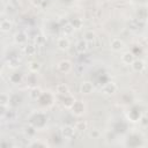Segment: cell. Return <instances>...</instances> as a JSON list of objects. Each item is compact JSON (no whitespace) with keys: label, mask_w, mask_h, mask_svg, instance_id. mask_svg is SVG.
<instances>
[{"label":"cell","mask_w":148,"mask_h":148,"mask_svg":"<svg viewBox=\"0 0 148 148\" xmlns=\"http://www.w3.org/2000/svg\"><path fill=\"white\" fill-rule=\"evenodd\" d=\"M117 89H118V87L114 82H108L101 88V92L105 96H111L114 92H117Z\"/></svg>","instance_id":"obj_1"},{"label":"cell","mask_w":148,"mask_h":148,"mask_svg":"<svg viewBox=\"0 0 148 148\" xmlns=\"http://www.w3.org/2000/svg\"><path fill=\"white\" fill-rule=\"evenodd\" d=\"M69 109H71L72 113L75 116H82L86 112V106H84L83 102H81V101H75Z\"/></svg>","instance_id":"obj_2"},{"label":"cell","mask_w":148,"mask_h":148,"mask_svg":"<svg viewBox=\"0 0 148 148\" xmlns=\"http://www.w3.org/2000/svg\"><path fill=\"white\" fill-rule=\"evenodd\" d=\"M57 69L61 74H68L72 71V62L69 60H67V59H64V60H61V61L58 62Z\"/></svg>","instance_id":"obj_3"},{"label":"cell","mask_w":148,"mask_h":148,"mask_svg":"<svg viewBox=\"0 0 148 148\" xmlns=\"http://www.w3.org/2000/svg\"><path fill=\"white\" fill-rule=\"evenodd\" d=\"M124 47H125V43L120 38H113L110 42V49L113 52H120L124 50Z\"/></svg>","instance_id":"obj_4"},{"label":"cell","mask_w":148,"mask_h":148,"mask_svg":"<svg viewBox=\"0 0 148 148\" xmlns=\"http://www.w3.org/2000/svg\"><path fill=\"white\" fill-rule=\"evenodd\" d=\"M80 92L83 95H89L94 91V84L90 81H83L80 83V88H79Z\"/></svg>","instance_id":"obj_5"},{"label":"cell","mask_w":148,"mask_h":148,"mask_svg":"<svg viewBox=\"0 0 148 148\" xmlns=\"http://www.w3.org/2000/svg\"><path fill=\"white\" fill-rule=\"evenodd\" d=\"M69 39L66 37V36H61L57 39V47L60 50V51H67L69 49Z\"/></svg>","instance_id":"obj_6"},{"label":"cell","mask_w":148,"mask_h":148,"mask_svg":"<svg viewBox=\"0 0 148 148\" xmlns=\"http://www.w3.org/2000/svg\"><path fill=\"white\" fill-rule=\"evenodd\" d=\"M120 59H121V62H123V64L131 66V64L135 60V56H134L132 52H130V51H125V52H123Z\"/></svg>","instance_id":"obj_7"},{"label":"cell","mask_w":148,"mask_h":148,"mask_svg":"<svg viewBox=\"0 0 148 148\" xmlns=\"http://www.w3.org/2000/svg\"><path fill=\"white\" fill-rule=\"evenodd\" d=\"M131 67H132L133 72H135V73H141V72H143V69L146 68V65H145V62H143L141 59H135V60L131 64Z\"/></svg>","instance_id":"obj_8"},{"label":"cell","mask_w":148,"mask_h":148,"mask_svg":"<svg viewBox=\"0 0 148 148\" xmlns=\"http://www.w3.org/2000/svg\"><path fill=\"white\" fill-rule=\"evenodd\" d=\"M75 131H76V130H75L74 126L65 125V126H62V128H61V134H62L64 138H66V139H71V138H73Z\"/></svg>","instance_id":"obj_9"},{"label":"cell","mask_w":148,"mask_h":148,"mask_svg":"<svg viewBox=\"0 0 148 148\" xmlns=\"http://www.w3.org/2000/svg\"><path fill=\"white\" fill-rule=\"evenodd\" d=\"M13 28V22L9 18H2L0 22V30L2 32H9Z\"/></svg>","instance_id":"obj_10"},{"label":"cell","mask_w":148,"mask_h":148,"mask_svg":"<svg viewBox=\"0 0 148 148\" xmlns=\"http://www.w3.org/2000/svg\"><path fill=\"white\" fill-rule=\"evenodd\" d=\"M56 92L59 94V95L67 96V95L69 94V87H68L66 83H59V84H57V87H56Z\"/></svg>","instance_id":"obj_11"},{"label":"cell","mask_w":148,"mask_h":148,"mask_svg":"<svg viewBox=\"0 0 148 148\" xmlns=\"http://www.w3.org/2000/svg\"><path fill=\"white\" fill-rule=\"evenodd\" d=\"M75 49L79 53H84L87 50H88V42L84 40V39H80L76 45H75Z\"/></svg>","instance_id":"obj_12"},{"label":"cell","mask_w":148,"mask_h":148,"mask_svg":"<svg viewBox=\"0 0 148 148\" xmlns=\"http://www.w3.org/2000/svg\"><path fill=\"white\" fill-rule=\"evenodd\" d=\"M28 68H29V71L31 73H38L40 71V68H42V65L37 60H32V61H30L28 64Z\"/></svg>","instance_id":"obj_13"},{"label":"cell","mask_w":148,"mask_h":148,"mask_svg":"<svg viewBox=\"0 0 148 148\" xmlns=\"http://www.w3.org/2000/svg\"><path fill=\"white\" fill-rule=\"evenodd\" d=\"M14 39H15V43L18 45H25L27 44V36L24 32H17L15 35Z\"/></svg>","instance_id":"obj_14"},{"label":"cell","mask_w":148,"mask_h":148,"mask_svg":"<svg viewBox=\"0 0 148 148\" xmlns=\"http://www.w3.org/2000/svg\"><path fill=\"white\" fill-rule=\"evenodd\" d=\"M40 96H42V90H40V88H38V87H34V88L29 91V97H30L31 99H38Z\"/></svg>","instance_id":"obj_15"},{"label":"cell","mask_w":148,"mask_h":148,"mask_svg":"<svg viewBox=\"0 0 148 148\" xmlns=\"http://www.w3.org/2000/svg\"><path fill=\"white\" fill-rule=\"evenodd\" d=\"M74 30H75V28H74V25L72 24V23H67L66 25H64V28H62V34H64V36H71L73 32H74Z\"/></svg>","instance_id":"obj_16"},{"label":"cell","mask_w":148,"mask_h":148,"mask_svg":"<svg viewBox=\"0 0 148 148\" xmlns=\"http://www.w3.org/2000/svg\"><path fill=\"white\" fill-rule=\"evenodd\" d=\"M95 38H96V34H95L92 30H88V31H86V32H84V35H83V39H84V40H87L88 43L94 42V40H95Z\"/></svg>","instance_id":"obj_17"},{"label":"cell","mask_w":148,"mask_h":148,"mask_svg":"<svg viewBox=\"0 0 148 148\" xmlns=\"http://www.w3.org/2000/svg\"><path fill=\"white\" fill-rule=\"evenodd\" d=\"M0 104H1L2 108L7 106L9 104V95L7 92H1V95H0Z\"/></svg>","instance_id":"obj_18"},{"label":"cell","mask_w":148,"mask_h":148,"mask_svg":"<svg viewBox=\"0 0 148 148\" xmlns=\"http://www.w3.org/2000/svg\"><path fill=\"white\" fill-rule=\"evenodd\" d=\"M74 127H75L76 131H84V130L87 128V123H86L84 120H77V121L75 123Z\"/></svg>","instance_id":"obj_19"},{"label":"cell","mask_w":148,"mask_h":148,"mask_svg":"<svg viewBox=\"0 0 148 148\" xmlns=\"http://www.w3.org/2000/svg\"><path fill=\"white\" fill-rule=\"evenodd\" d=\"M89 136H90L91 139H99V138H101V132H99V130H97V128H91V130L89 131Z\"/></svg>","instance_id":"obj_20"},{"label":"cell","mask_w":148,"mask_h":148,"mask_svg":"<svg viewBox=\"0 0 148 148\" xmlns=\"http://www.w3.org/2000/svg\"><path fill=\"white\" fill-rule=\"evenodd\" d=\"M35 46L34 45H31V44H25V52L28 53V54H32V53H35Z\"/></svg>","instance_id":"obj_21"},{"label":"cell","mask_w":148,"mask_h":148,"mask_svg":"<svg viewBox=\"0 0 148 148\" xmlns=\"http://www.w3.org/2000/svg\"><path fill=\"white\" fill-rule=\"evenodd\" d=\"M139 123H140L141 125H143V126H148V117H146V116H142V117L140 118Z\"/></svg>","instance_id":"obj_22"},{"label":"cell","mask_w":148,"mask_h":148,"mask_svg":"<svg viewBox=\"0 0 148 148\" xmlns=\"http://www.w3.org/2000/svg\"><path fill=\"white\" fill-rule=\"evenodd\" d=\"M43 3V0H31V5L34 7H40Z\"/></svg>","instance_id":"obj_23"},{"label":"cell","mask_w":148,"mask_h":148,"mask_svg":"<svg viewBox=\"0 0 148 148\" xmlns=\"http://www.w3.org/2000/svg\"><path fill=\"white\" fill-rule=\"evenodd\" d=\"M30 147H32V146H46V143H42V142H31L30 145H29Z\"/></svg>","instance_id":"obj_24"},{"label":"cell","mask_w":148,"mask_h":148,"mask_svg":"<svg viewBox=\"0 0 148 148\" xmlns=\"http://www.w3.org/2000/svg\"><path fill=\"white\" fill-rule=\"evenodd\" d=\"M147 25H148V17H147Z\"/></svg>","instance_id":"obj_25"},{"label":"cell","mask_w":148,"mask_h":148,"mask_svg":"<svg viewBox=\"0 0 148 148\" xmlns=\"http://www.w3.org/2000/svg\"><path fill=\"white\" fill-rule=\"evenodd\" d=\"M105 1H106V0H105Z\"/></svg>","instance_id":"obj_26"}]
</instances>
